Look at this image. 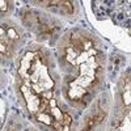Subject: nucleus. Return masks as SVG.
Wrapping results in <instances>:
<instances>
[{
    "instance_id": "f257e3e1",
    "label": "nucleus",
    "mask_w": 131,
    "mask_h": 131,
    "mask_svg": "<svg viewBox=\"0 0 131 131\" xmlns=\"http://www.w3.org/2000/svg\"><path fill=\"white\" fill-rule=\"evenodd\" d=\"M54 57L60 73V96L76 112H84L105 91L106 46L93 31L72 28L55 42Z\"/></svg>"
},
{
    "instance_id": "f03ea898",
    "label": "nucleus",
    "mask_w": 131,
    "mask_h": 131,
    "mask_svg": "<svg viewBox=\"0 0 131 131\" xmlns=\"http://www.w3.org/2000/svg\"><path fill=\"white\" fill-rule=\"evenodd\" d=\"M13 64L15 81L49 100L60 94V73L49 46L38 42L26 43Z\"/></svg>"
},
{
    "instance_id": "7ed1b4c3",
    "label": "nucleus",
    "mask_w": 131,
    "mask_h": 131,
    "mask_svg": "<svg viewBox=\"0 0 131 131\" xmlns=\"http://www.w3.org/2000/svg\"><path fill=\"white\" fill-rule=\"evenodd\" d=\"M79 121V112L72 109L60 94L50 98L45 109L30 119L39 131H78Z\"/></svg>"
},
{
    "instance_id": "20e7f679",
    "label": "nucleus",
    "mask_w": 131,
    "mask_h": 131,
    "mask_svg": "<svg viewBox=\"0 0 131 131\" xmlns=\"http://www.w3.org/2000/svg\"><path fill=\"white\" fill-rule=\"evenodd\" d=\"M20 24L26 31H30L36 36V41L38 43L55 42L60 37L62 20L55 17L54 15L41 10L36 7H26L20 10Z\"/></svg>"
},
{
    "instance_id": "39448f33",
    "label": "nucleus",
    "mask_w": 131,
    "mask_h": 131,
    "mask_svg": "<svg viewBox=\"0 0 131 131\" xmlns=\"http://www.w3.org/2000/svg\"><path fill=\"white\" fill-rule=\"evenodd\" d=\"M26 30L15 18L0 20V66L13 64L20 51L25 47Z\"/></svg>"
},
{
    "instance_id": "423d86ee",
    "label": "nucleus",
    "mask_w": 131,
    "mask_h": 131,
    "mask_svg": "<svg viewBox=\"0 0 131 131\" xmlns=\"http://www.w3.org/2000/svg\"><path fill=\"white\" fill-rule=\"evenodd\" d=\"M112 104L113 100L110 93L102 91L83 112L78 131H106Z\"/></svg>"
},
{
    "instance_id": "0eeeda50",
    "label": "nucleus",
    "mask_w": 131,
    "mask_h": 131,
    "mask_svg": "<svg viewBox=\"0 0 131 131\" xmlns=\"http://www.w3.org/2000/svg\"><path fill=\"white\" fill-rule=\"evenodd\" d=\"M15 93L20 104L21 112L29 118V121L31 118H34L38 113H41L49 102V98L37 94L30 88H28L18 81H15Z\"/></svg>"
},
{
    "instance_id": "6e6552de",
    "label": "nucleus",
    "mask_w": 131,
    "mask_h": 131,
    "mask_svg": "<svg viewBox=\"0 0 131 131\" xmlns=\"http://www.w3.org/2000/svg\"><path fill=\"white\" fill-rule=\"evenodd\" d=\"M31 7L54 15L58 18H75L80 12L78 2H66V0H45V2H30Z\"/></svg>"
},
{
    "instance_id": "1a4fd4ad",
    "label": "nucleus",
    "mask_w": 131,
    "mask_h": 131,
    "mask_svg": "<svg viewBox=\"0 0 131 131\" xmlns=\"http://www.w3.org/2000/svg\"><path fill=\"white\" fill-rule=\"evenodd\" d=\"M113 110L126 112L130 110V70L122 72L119 79L115 83L114 97L112 104Z\"/></svg>"
},
{
    "instance_id": "9d476101",
    "label": "nucleus",
    "mask_w": 131,
    "mask_h": 131,
    "mask_svg": "<svg viewBox=\"0 0 131 131\" xmlns=\"http://www.w3.org/2000/svg\"><path fill=\"white\" fill-rule=\"evenodd\" d=\"M106 131H130V110H110Z\"/></svg>"
},
{
    "instance_id": "9b49d317",
    "label": "nucleus",
    "mask_w": 131,
    "mask_h": 131,
    "mask_svg": "<svg viewBox=\"0 0 131 131\" xmlns=\"http://www.w3.org/2000/svg\"><path fill=\"white\" fill-rule=\"evenodd\" d=\"M21 121L23 119H21L18 113H9L2 131H24L23 122Z\"/></svg>"
},
{
    "instance_id": "f8f14e48",
    "label": "nucleus",
    "mask_w": 131,
    "mask_h": 131,
    "mask_svg": "<svg viewBox=\"0 0 131 131\" xmlns=\"http://www.w3.org/2000/svg\"><path fill=\"white\" fill-rule=\"evenodd\" d=\"M16 10L15 2L10 0H0V20L12 18V15Z\"/></svg>"
},
{
    "instance_id": "ddd939ff",
    "label": "nucleus",
    "mask_w": 131,
    "mask_h": 131,
    "mask_svg": "<svg viewBox=\"0 0 131 131\" xmlns=\"http://www.w3.org/2000/svg\"><path fill=\"white\" fill-rule=\"evenodd\" d=\"M0 131H2V123H0Z\"/></svg>"
}]
</instances>
